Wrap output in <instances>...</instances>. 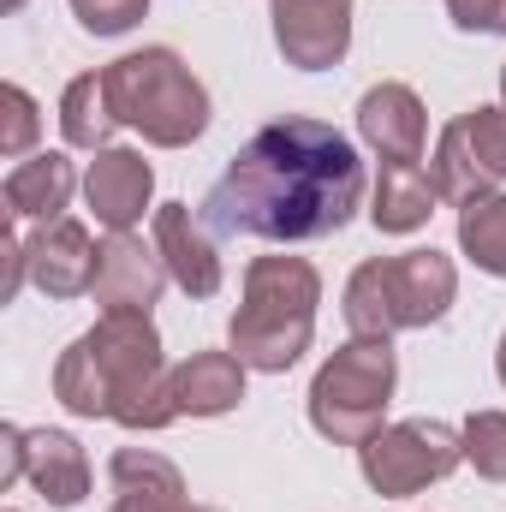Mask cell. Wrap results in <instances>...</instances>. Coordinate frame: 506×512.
<instances>
[{"label": "cell", "mask_w": 506, "mask_h": 512, "mask_svg": "<svg viewBox=\"0 0 506 512\" xmlns=\"http://www.w3.org/2000/svg\"><path fill=\"white\" fill-rule=\"evenodd\" d=\"M364 191H370V173L346 131L310 114H286L239 143V155L209 185L197 215L209 221V233H233V239L245 233L262 245H310L352 227V215L364 209Z\"/></svg>", "instance_id": "6da1fadb"}, {"label": "cell", "mask_w": 506, "mask_h": 512, "mask_svg": "<svg viewBox=\"0 0 506 512\" xmlns=\"http://www.w3.org/2000/svg\"><path fill=\"white\" fill-rule=\"evenodd\" d=\"M316 304H322V274L310 256H256L245 268L239 310L227 322V346L239 352L245 370L286 376L316 340Z\"/></svg>", "instance_id": "7a4b0ae2"}, {"label": "cell", "mask_w": 506, "mask_h": 512, "mask_svg": "<svg viewBox=\"0 0 506 512\" xmlns=\"http://www.w3.org/2000/svg\"><path fill=\"white\" fill-rule=\"evenodd\" d=\"M102 78H108L114 120L131 126L143 143H155V149H191L209 131V120H215L203 78L173 48L120 54L114 66H102Z\"/></svg>", "instance_id": "3957f363"}, {"label": "cell", "mask_w": 506, "mask_h": 512, "mask_svg": "<svg viewBox=\"0 0 506 512\" xmlns=\"http://www.w3.org/2000/svg\"><path fill=\"white\" fill-rule=\"evenodd\" d=\"M84 346L108 382V423L155 435L179 417L173 370L161 358V334H155L149 310H102V322L84 334Z\"/></svg>", "instance_id": "277c9868"}, {"label": "cell", "mask_w": 506, "mask_h": 512, "mask_svg": "<svg viewBox=\"0 0 506 512\" xmlns=\"http://www.w3.org/2000/svg\"><path fill=\"white\" fill-rule=\"evenodd\" d=\"M399 387V352L393 340H346L322 358L310 382V429L334 447H364L387 429V405Z\"/></svg>", "instance_id": "5b68a950"}, {"label": "cell", "mask_w": 506, "mask_h": 512, "mask_svg": "<svg viewBox=\"0 0 506 512\" xmlns=\"http://www.w3.org/2000/svg\"><path fill=\"white\" fill-rule=\"evenodd\" d=\"M459 465H465V441L453 423H435V417H399L358 447V471L381 501H411L429 483L453 477Z\"/></svg>", "instance_id": "8992f818"}, {"label": "cell", "mask_w": 506, "mask_h": 512, "mask_svg": "<svg viewBox=\"0 0 506 512\" xmlns=\"http://www.w3.org/2000/svg\"><path fill=\"white\" fill-rule=\"evenodd\" d=\"M429 179L441 203H471L506 185V108H465L429 149Z\"/></svg>", "instance_id": "52a82bcc"}, {"label": "cell", "mask_w": 506, "mask_h": 512, "mask_svg": "<svg viewBox=\"0 0 506 512\" xmlns=\"http://www.w3.org/2000/svg\"><path fill=\"white\" fill-rule=\"evenodd\" d=\"M352 6L358 0H268L274 48L298 72H328L352 54Z\"/></svg>", "instance_id": "ba28073f"}, {"label": "cell", "mask_w": 506, "mask_h": 512, "mask_svg": "<svg viewBox=\"0 0 506 512\" xmlns=\"http://www.w3.org/2000/svg\"><path fill=\"white\" fill-rule=\"evenodd\" d=\"M161 262H167V280L185 292V298H215L227 286V262L221 245L209 233V221L191 209V203H161L155 209V239H149Z\"/></svg>", "instance_id": "9c48e42d"}, {"label": "cell", "mask_w": 506, "mask_h": 512, "mask_svg": "<svg viewBox=\"0 0 506 512\" xmlns=\"http://www.w3.org/2000/svg\"><path fill=\"white\" fill-rule=\"evenodd\" d=\"M84 203L108 233H137L143 215H155V167L137 149H96L84 167Z\"/></svg>", "instance_id": "30bf717a"}, {"label": "cell", "mask_w": 506, "mask_h": 512, "mask_svg": "<svg viewBox=\"0 0 506 512\" xmlns=\"http://www.w3.org/2000/svg\"><path fill=\"white\" fill-rule=\"evenodd\" d=\"M358 137L376 149L381 161H423L429 143V114L423 96L399 78H381L358 96Z\"/></svg>", "instance_id": "8fae6325"}, {"label": "cell", "mask_w": 506, "mask_h": 512, "mask_svg": "<svg viewBox=\"0 0 506 512\" xmlns=\"http://www.w3.org/2000/svg\"><path fill=\"white\" fill-rule=\"evenodd\" d=\"M387 292H393L399 328H435L459 298V268L435 245L429 251H399L387 256Z\"/></svg>", "instance_id": "7c38bea8"}, {"label": "cell", "mask_w": 506, "mask_h": 512, "mask_svg": "<svg viewBox=\"0 0 506 512\" xmlns=\"http://www.w3.org/2000/svg\"><path fill=\"white\" fill-rule=\"evenodd\" d=\"M90 292H96L102 310H155V298L167 292V262L137 233H108V245L96 256V286Z\"/></svg>", "instance_id": "4fadbf2b"}, {"label": "cell", "mask_w": 506, "mask_h": 512, "mask_svg": "<svg viewBox=\"0 0 506 512\" xmlns=\"http://www.w3.org/2000/svg\"><path fill=\"white\" fill-rule=\"evenodd\" d=\"M30 280H36V292H48V298H84L90 286H96V256L102 245L90 239V227L84 221H48L30 245Z\"/></svg>", "instance_id": "5bb4252c"}, {"label": "cell", "mask_w": 506, "mask_h": 512, "mask_svg": "<svg viewBox=\"0 0 506 512\" xmlns=\"http://www.w3.org/2000/svg\"><path fill=\"white\" fill-rule=\"evenodd\" d=\"M78 185H84V179H78V167H72L66 149H36V155H24V161L6 173L0 197H6V215H12V221L48 227V221H66V203H72Z\"/></svg>", "instance_id": "9a60e30c"}, {"label": "cell", "mask_w": 506, "mask_h": 512, "mask_svg": "<svg viewBox=\"0 0 506 512\" xmlns=\"http://www.w3.org/2000/svg\"><path fill=\"white\" fill-rule=\"evenodd\" d=\"M24 483L60 512L84 507V495H90V453L66 429H24Z\"/></svg>", "instance_id": "2e32d148"}, {"label": "cell", "mask_w": 506, "mask_h": 512, "mask_svg": "<svg viewBox=\"0 0 506 512\" xmlns=\"http://www.w3.org/2000/svg\"><path fill=\"white\" fill-rule=\"evenodd\" d=\"M245 364L239 352H191L185 364H173V399L179 417H227L245 405Z\"/></svg>", "instance_id": "e0dca14e"}, {"label": "cell", "mask_w": 506, "mask_h": 512, "mask_svg": "<svg viewBox=\"0 0 506 512\" xmlns=\"http://www.w3.org/2000/svg\"><path fill=\"white\" fill-rule=\"evenodd\" d=\"M435 203H441V191H435V179L417 161H381L376 185H370V221H376V233L405 239V233L429 227Z\"/></svg>", "instance_id": "ac0fdd59"}, {"label": "cell", "mask_w": 506, "mask_h": 512, "mask_svg": "<svg viewBox=\"0 0 506 512\" xmlns=\"http://www.w3.org/2000/svg\"><path fill=\"white\" fill-rule=\"evenodd\" d=\"M108 483H114V495H126V501H149V507H167V512L185 507V477H179V465L161 459V453H149V447H120V453L108 459Z\"/></svg>", "instance_id": "d6986e66"}, {"label": "cell", "mask_w": 506, "mask_h": 512, "mask_svg": "<svg viewBox=\"0 0 506 512\" xmlns=\"http://www.w3.org/2000/svg\"><path fill=\"white\" fill-rule=\"evenodd\" d=\"M120 131L114 102H108V78L102 72H78L60 90V137L72 149H108V137Z\"/></svg>", "instance_id": "ffe728a7"}, {"label": "cell", "mask_w": 506, "mask_h": 512, "mask_svg": "<svg viewBox=\"0 0 506 512\" xmlns=\"http://www.w3.org/2000/svg\"><path fill=\"white\" fill-rule=\"evenodd\" d=\"M340 316H346L352 340H393V334H399L393 292H387V256H370V262L352 268L346 298H340Z\"/></svg>", "instance_id": "44dd1931"}, {"label": "cell", "mask_w": 506, "mask_h": 512, "mask_svg": "<svg viewBox=\"0 0 506 512\" xmlns=\"http://www.w3.org/2000/svg\"><path fill=\"white\" fill-rule=\"evenodd\" d=\"M459 256L483 274L506 280V191L459 203Z\"/></svg>", "instance_id": "7402d4cb"}, {"label": "cell", "mask_w": 506, "mask_h": 512, "mask_svg": "<svg viewBox=\"0 0 506 512\" xmlns=\"http://www.w3.org/2000/svg\"><path fill=\"white\" fill-rule=\"evenodd\" d=\"M54 399L72 411V417H108V382H102V370H96V358H90V346H84V334L54 358Z\"/></svg>", "instance_id": "603a6c76"}, {"label": "cell", "mask_w": 506, "mask_h": 512, "mask_svg": "<svg viewBox=\"0 0 506 512\" xmlns=\"http://www.w3.org/2000/svg\"><path fill=\"white\" fill-rule=\"evenodd\" d=\"M459 441H465V465L483 483H506V411H471L459 423Z\"/></svg>", "instance_id": "cb8c5ba5"}, {"label": "cell", "mask_w": 506, "mask_h": 512, "mask_svg": "<svg viewBox=\"0 0 506 512\" xmlns=\"http://www.w3.org/2000/svg\"><path fill=\"white\" fill-rule=\"evenodd\" d=\"M0 108H6V120H0V155H6V161H24V155L36 149V131H42L36 96H30L24 84H6V90H0Z\"/></svg>", "instance_id": "d4e9b609"}, {"label": "cell", "mask_w": 506, "mask_h": 512, "mask_svg": "<svg viewBox=\"0 0 506 512\" xmlns=\"http://www.w3.org/2000/svg\"><path fill=\"white\" fill-rule=\"evenodd\" d=\"M66 6L90 36H126L149 18V0H66Z\"/></svg>", "instance_id": "484cf974"}, {"label": "cell", "mask_w": 506, "mask_h": 512, "mask_svg": "<svg viewBox=\"0 0 506 512\" xmlns=\"http://www.w3.org/2000/svg\"><path fill=\"white\" fill-rule=\"evenodd\" d=\"M447 18L465 36H506V0H447Z\"/></svg>", "instance_id": "4316f807"}, {"label": "cell", "mask_w": 506, "mask_h": 512, "mask_svg": "<svg viewBox=\"0 0 506 512\" xmlns=\"http://www.w3.org/2000/svg\"><path fill=\"white\" fill-rule=\"evenodd\" d=\"M24 483V429L18 423H0V489Z\"/></svg>", "instance_id": "83f0119b"}, {"label": "cell", "mask_w": 506, "mask_h": 512, "mask_svg": "<svg viewBox=\"0 0 506 512\" xmlns=\"http://www.w3.org/2000/svg\"><path fill=\"white\" fill-rule=\"evenodd\" d=\"M108 512H167V507H149V501H126V495H114V507Z\"/></svg>", "instance_id": "f1b7e54d"}, {"label": "cell", "mask_w": 506, "mask_h": 512, "mask_svg": "<svg viewBox=\"0 0 506 512\" xmlns=\"http://www.w3.org/2000/svg\"><path fill=\"white\" fill-rule=\"evenodd\" d=\"M495 376H501V387H506V334H501V346H495Z\"/></svg>", "instance_id": "f546056e"}, {"label": "cell", "mask_w": 506, "mask_h": 512, "mask_svg": "<svg viewBox=\"0 0 506 512\" xmlns=\"http://www.w3.org/2000/svg\"><path fill=\"white\" fill-rule=\"evenodd\" d=\"M179 512H221V507H197V501H185V507H179Z\"/></svg>", "instance_id": "4dcf8cb0"}, {"label": "cell", "mask_w": 506, "mask_h": 512, "mask_svg": "<svg viewBox=\"0 0 506 512\" xmlns=\"http://www.w3.org/2000/svg\"><path fill=\"white\" fill-rule=\"evenodd\" d=\"M18 6H24V0H0V12H18Z\"/></svg>", "instance_id": "1f68e13d"}, {"label": "cell", "mask_w": 506, "mask_h": 512, "mask_svg": "<svg viewBox=\"0 0 506 512\" xmlns=\"http://www.w3.org/2000/svg\"><path fill=\"white\" fill-rule=\"evenodd\" d=\"M501 108H506V66H501Z\"/></svg>", "instance_id": "d6a6232c"}]
</instances>
